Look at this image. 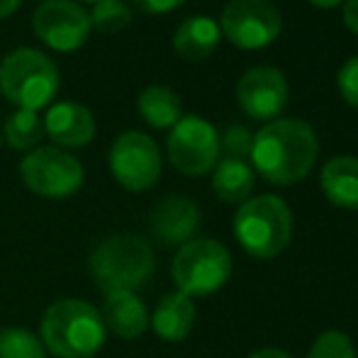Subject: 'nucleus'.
Segmentation results:
<instances>
[{"label": "nucleus", "instance_id": "obj_1", "mask_svg": "<svg viewBox=\"0 0 358 358\" xmlns=\"http://www.w3.org/2000/svg\"><path fill=\"white\" fill-rule=\"evenodd\" d=\"M320 142L305 120L278 117L261 127L251 144V169L273 185H295L312 171Z\"/></svg>", "mask_w": 358, "mask_h": 358}, {"label": "nucleus", "instance_id": "obj_2", "mask_svg": "<svg viewBox=\"0 0 358 358\" xmlns=\"http://www.w3.org/2000/svg\"><path fill=\"white\" fill-rule=\"evenodd\" d=\"M105 339L108 329L100 310L76 297L49 305L39 322V341L57 358H90L103 349Z\"/></svg>", "mask_w": 358, "mask_h": 358}, {"label": "nucleus", "instance_id": "obj_3", "mask_svg": "<svg viewBox=\"0 0 358 358\" xmlns=\"http://www.w3.org/2000/svg\"><path fill=\"white\" fill-rule=\"evenodd\" d=\"M156 259L149 241L139 234H115L100 241L90 256V275L98 290L137 292L149 283Z\"/></svg>", "mask_w": 358, "mask_h": 358}, {"label": "nucleus", "instance_id": "obj_4", "mask_svg": "<svg viewBox=\"0 0 358 358\" xmlns=\"http://www.w3.org/2000/svg\"><path fill=\"white\" fill-rule=\"evenodd\" d=\"M234 236L251 259H275L292 236V213L278 195H256L239 205Z\"/></svg>", "mask_w": 358, "mask_h": 358}, {"label": "nucleus", "instance_id": "obj_5", "mask_svg": "<svg viewBox=\"0 0 358 358\" xmlns=\"http://www.w3.org/2000/svg\"><path fill=\"white\" fill-rule=\"evenodd\" d=\"M59 69L47 54L32 47L13 49L0 62V93L17 110L47 108L59 93Z\"/></svg>", "mask_w": 358, "mask_h": 358}, {"label": "nucleus", "instance_id": "obj_6", "mask_svg": "<svg viewBox=\"0 0 358 358\" xmlns=\"http://www.w3.org/2000/svg\"><path fill=\"white\" fill-rule=\"evenodd\" d=\"M231 275V254L215 239H190L178 246L171 264V278L178 292L205 297L220 290Z\"/></svg>", "mask_w": 358, "mask_h": 358}, {"label": "nucleus", "instance_id": "obj_7", "mask_svg": "<svg viewBox=\"0 0 358 358\" xmlns=\"http://www.w3.org/2000/svg\"><path fill=\"white\" fill-rule=\"evenodd\" d=\"M22 183L49 200L71 198L85 180L83 164L59 146H37L20 161Z\"/></svg>", "mask_w": 358, "mask_h": 358}, {"label": "nucleus", "instance_id": "obj_8", "mask_svg": "<svg viewBox=\"0 0 358 358\" xmlns=\"http://www.w3.org/2000/svg\"><path fill=\"white\" fill-rule=\"evenodd\" d=\"M166 151L176 171L198 178L210 173L220 161V132L208 120L198 115H185L171 127Z\"/></svg>", "mask_w": 358, "mask_h": 358}, {"label": "nucleus", "instance_id": "obj_9", "mask_svg": "<svg viewBox=\"0 0 358 358\" xmlns=\"http://www.w3.org/2000/svg\"><path fill=\"white\" fill-rule=\"evenodd\" d=\"M220 29L234 47L254 52L278 39L283 17L271 0H229L222 10Z\"/></svg>", "mask_w": 358, "mask_h": 358}, {"label": "nucleus", "instance_id": "obj_10", "mask_svg": "<svg viewBox=\"0 0 358 358\" xmlns=\"http://www.w3.org/2000/svg\"><path fill=\"white\" fill-rule=\"evenodd\" d=\"M110 173L129 193L154 188L161 176L159 144L137 129L120 134L110 149Z\"/></svg>", "mask_w": 358, "mask_h": 358}, {"label": "nucleus", "instance_id": "obj_11", "mask_svg": "<svg viewBox=\"0 0 358 358\" xmlns=\"http://www.w3.org/2000/svg\"><path fill=\"white\" fill-rule=\"evenodd\" d=\"M37 39L54 52H76L90 37V15L78 0H42L32 15Z\"/></svg>", "mask_w": 358, "mask_h": 358}, {"label": "nucleus", "instance_id": "obj_12", "mask_svg": "<svg viewBox=\"0 0 358 358\" xmlns=\"http://www.w3.org/2000/svg\"><path fill=\"white\" fill-rule=\"evenodd\" d=\"M287 98H290L287 80L275 66H254L236 83L239 108L254 120H271V122L278 120Z\"/></svg>", "mask_w": 358, "mask_h": 358}, {"label": "nucleus", "instance_id": "obj_13", "mask_svg": "<svg viewBox=\"0 0 358 358\" xmlns=\"http://www.w3.org/2000/svg\"><path fill=\"white\" fill-rule=\"evenodd\" d=\"M151 234L164 246H183L195 236L200 227V208L190 198L171 195L164 198L149 217Z\"/></svg>", "mask_w": 358, "mask_h": 358}, {"label": "nucleus", "instance_id": "obj_14", "mask_svg": "<svg viewBox=\"0 0 358 358\" xmlns=\"http://www.w3.org/2000/svg\"><path fill=\"white\" fill-rule=\"evenodd\" d=\"M44 134L52 137L59 149H80L95 137V117L85 105L64 100L49 108L44 115Z\"/></svg>", "mask_w": 358, "mask_h": 358}, {"label": "nucleus", "instance_id": "obj_15", "mask_svg": "<svg viewBox=\"0 0 358 358\" xmlns=\"http://www.w3.org/2000/svg\"><path fill=\"white\" fill-rule=\"evenodd\" d=\"M100 317L105 322V329L124 341L139 339L149 329V312L137 292L120 290L105 295Z\"/></svg>", "mask_w": 358, "mask_h": 358}, {"label": "nucleus", "instance_id": "obj_16", "mask_svg": "<svg viewBox=\"0 0 358 358\" xmlns=\"http://www.w3.org/2000/svg\"><path fill=\"white\" fill-rule=\"evenodd\" d=\"M149 324L156 331V336L171 344L188 339L195 324V302L193 297L183 295V292H166L159 302H156L154 312L149 315Z\"/></svg>", "mask_w": 358, "mask_h": 358}, {"label": "nucleus", "instance_id": "obj_17", "mask_svg": "<svg viewBox=\"0 0 358 358\" xmlns=\"http://www.w3.org/2000/svg\"><path fill=\"white\" fill-rule=\"evenodd\" d=\"M222 29L208 15H190L176 27L173 32V49L185 62H203L213 57L220 47Z\"/></svg>", "mask_w": 358, "mask_h": 358}, {"label": "nucleus", "instance_id": "obj_18", "mask_svg": "<svg viewBox=\"0 0 358 358\" xmlns=\"http://www.w3.org/2000/svg\"><path fill=\"white\" fill-rule=\"evenodd\" d=\"M320 185L331 205L344 210H358V159L334 156L320 173Z\"/></svg>", "mask_w": 358, "mask_h": 358}, {"label": "nucleus", "instance_id": "obj_19", "mask_svg": "<svg viewBox=\"0 0 358 358\" xmlns=\"http://www.w3.org/2000/svg\"><path fill=\"white\" fill-rule=\"evenodd\" d=\"M256 176L249 161L239 159H222L213 169V190L222 203L241 205L254 193Z\"/></svg>", "mask_w": 358, "mask_h": 358}, {"label": "nucleus", "instance_id": "obj_20", "mask_svg": "<svg viewBox=\"0 0 358 358\" xmlns=\"http://www.w3.org/2000/svg\"><path fill=\"white\" fill-rule=\"evenodd\" d=\"M137 110L142 120L154 129H171L183 117V105L180 98L169 85H149L139 93Z\"/></svg>", "mask_w": 358, "mask_h": 358}, {"label": "nucleus", "instance_id": "obj_21", "mask_svg": "<svg viewBox=\"0 0 358 358\" xmlns=\"http://www.w3.org/2000/svg\"><path fill=\"white\" fill-rule=\"evenodd\" d=\"M5 142L13 146L15 151H32L37 149L44 137V120L34 110H15L5 120Z\"/></svg>", "mask_w": 358, "mask_h": 358}, {"label": "nucleus", "instance_id": "obj_22", "mask_svg": "<svg viewBox=\"0 0 358 358\" xmlns=\"http://www.w3.org/2000/svg\"><path fill=\"white\" fill-rule=\"evenodd\" d=\"M0 358H47V349L37 334L20 327L0 329Z\"/></svg>", "mask_w": 358, "mask_h": 358}, {"label": "nucleus", "instance_id": "obj_23", "mask_svg": "<svg viewBox=\"0 0 358 358\" xmlns=\"http://www.w3.org/2000/svg\"><path fill=\"white\" fill-rule=\"evenodd\" d=\"M90 15V24L103 34L122 32L132 22V10L124 0H98Z\"/></svg>", "mask_w": 358, "mask_h": 358}, {"label": "nucleus", "instance_id": "obj_24", "mask_svg": "<svg viewBox=\"0 0 358 358\" xmlns=\"http://www.w3.org/2000/svg\"><path fill=\"white\" fill-rule=\"evenodd\" d=\"M307 358H356V349L344 331L327 329L315 339Z\"/></svg>", "mask_w": 358, "mask_h": 358}, {"label": "nucleus", "instance_id": "obj_25", "mask_svg": "<svg viewBox=\"0 0 358 358\" xmlns=\"http://www.w3.org/2000/svg\"><path fill=\"white\" fill-rule=\"evenodd\" d=\"M251 144H254V134L251 129L234 124L220 137V154H224V159H239L246 161L251 156Z\"/></svg>", "mask_w": 358, "mask_h": 358}, {"label": "nucleus", "instance_id": "obj_26", "mask_svg": "<svg viewBox=\"0 0 358 358\" xmlns=\"http://www.w3.org/2000/svg\"><path fill=\"white\" fill-rule=\"evenodd\" d=\"M336 85H339V93L351 108L358 110V57L349 59L344 66L336 73Z\"/></svg>", "mask_w": 358, "mask_h": 358}, {"label": "nucleus", "instance_id": "obj_27", "mask_svg": "<svg viewBox=\"0 0 358 358\" xmlns=\"http://www.w3.org/2000/svg\"><path fill=\"white\" fill-rule=\"evenodd\" d=\"M185 0H132V5L144 15H166L173 13L183 5Z\"/></svg>", "mask_w": 358, "mask_h": 358}, {"label": "nucleus", "instance_id": "obj_28", "mask_svg": "<svg viewBox=\"0 0 358 358\" xmlns=\"http://www.w3.org/2000/svg\"><path fill=\"white\" fill-rule=\"evenodd\" d=\"M344 24L354 34H358V0H346L344 3Z\"/></svg>", "mask_w": 358, "mask_h": 358}, {"label": "nucleus", "instance_id": "obj_29", "mask_svg": "<svg viewBox=\"0 0 358 358\" xmlns=\"http://www.w3.org/2000/svg\"><path fill=\"white\" fill-rule=\"evenodd\" d=\"M20 5H22V0H0V20L17 13Z\"/></svg>", "mask_w": 358, "mask_h": 358}, {"label": "nucleus", "instance_id": "obj_30", "mask_svg": "<svg viewBox=\"0 0 358 358\" xmlns=\"http://www.w3.org/2000/svg\"><path fill=\"white\" fill-rule=\"evenodd\" d=\"M249 358H292V356L283 349H261L256 354H251Z\"/></svg>", "mask_w": 358, "mask_h": 358}, {"label": "nucleus", "instance_id": "obj_31", "mask_svg": "<svg viewBox=\"0 0 358 358\" xmlns=\"http://www.w3.org/2000/svg\"><path fill=\"white\" fill-rule=\"evenodd\" d=\"M307 3H312L315 8H336V5L344 3V0H307Z\"/></svg>", "mask_w": 358, "mask_h": 358}, {"label": "nucleus", "instance_id": "obj_32", "mask_svg": "<svg viewBox=\"0 0 358 358\" xmlns=\"http://www.w3.org/2000/svg\"><path fill=\"white\" fill-rule=\"evenodd\" d=\"M80 3H98V0H80Z\"/></svg>", "mask_w": 358, "mask_h": 358}, {"label": "nucleus", "instance_id": "obj_33", "mask_svg": "<svg viewBox=\"0 0 358 358\" xmlns=\"http://www.w3.org/2000/svg\"><path fill=\"white\" fill-rule=\"evenodd\" d=\"M0 144H3V129H0Z\"/></svg>", "mask_w": 358, "mask_h": 358}, {"label": "nucleus", "instance_id": "obj_34", "mask_svg": "<svg viewBox=\"0 0 358 358\" xmlns=\"http://www.w3.org/2000/svg\"><path fill=\"white\" fill-rule=\"evenodd\" d=\"M90 358H95V356H90Z\"/></svg>", "mask_w": 358, "mask_h": 358}]
</instances>
